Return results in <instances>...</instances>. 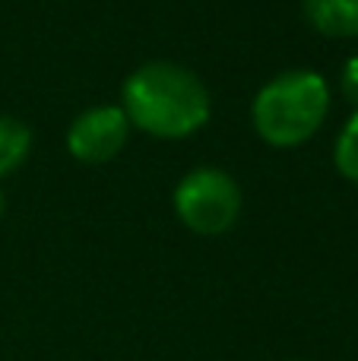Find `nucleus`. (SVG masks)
Returning a JSON list of instances; mask_svg holds the SVG:
<instances>
[{
    "label": "nucleus",
    "mask_w": 358,
    "mask_h": 361,
    "mask_svg": "<svg viewBox=\"0 0 358 361\" xmlns=\"http://www.w3.org/2000/svg\"><path fill=\"white\" fill-rule=\"evenodd\" d=\"M304 16L323 35H358V0H304Z\"/></svg>",
    "instance_id": "obj_5"
},
{
    "label": "nucleus",
    "mask_w": 358,
    "mask_h": 361,
    "mask_svg": "<svg viewBox=\"0 0 358 361\" xmlns=\"http://www.w3.org/2000/svg\"><path fill=\"white\" fill-rule=\"evenodd\" d=\"M333 159H336V169H340L349 180L358 184V111L352 114V121L342 127L340 140H336Z\"/></svg>",
    "instance_id": "obj_7"
},
{
    "label": "nucleus",
    "mask_w": 358,
    "mask_h": 361,
    "mask_svg": "<svg viewBox=\"0 0 358 361\" xmlns=\"http://www.w3.org/2000/svg\"><path fill=\"white\" fill-rule=\"evenodd\" d=\"M175 212L200 235H222L238 222L241 187L222 169H194L175 190Z\"/></svg>",
    "instance_id": "obj_3"
},
{
    "label": "nucleus",
    "mask_w": 358,
    "mask_h": 361,
    "mask_svg": "<svg viewBox=\"0 0 358 361\" xmlns=\"http://www.w3.org/2000/svg\"><path fill=\"white\" fill-rule=\"evenodd\" d=\"M127 130H130V121H127L124 108H114V105L89 108V111H82L73 121V127L67 133L70 156L89 165L108 162L127 143Z\"/></svg>",
    "instance_id": "obj_4"
},
{
    "label": "nucleus",
    "mask_w": 358,
    "mask_h": 361,
    "mask_svg": "<svg viewBox=\"0 0 358 361\" xmlns=\"http://www.w3.org/2000/svg\"><path fill=\"white\" fill-rule=\"evenodd\" d=\"M209 108L206 86L181 63H143L124 82L127 121L152 137H190L209 121Z\"/></svg>",
    "instance_id": "obj_1"
},
{
    "label": "nucleus",
    "mask_w": 358,
    "mask_h": 361,
    "mask_svg": "<svg viewBox=\"0 0 358 361\" xmlns=\"http://www.w3.org/2000/svg\"><path fill=\"white\" fill-rule=\"evenodd\" d=\"M342 95H346L349 102L358 108V57H352V61H346V67H342Z\"/></svg>",
    "instance_id": "obj_8"
},
{
    "label": "nucleus",
    "mask_w": 358,
    "mask_h": 361,
    "mask_svg": "<svg viewBox=\"0 0 358 361\" xmlns=\"http://www.w3.org/2000/svg\"><path fill=\"white\" fill-rule=\"evenodd\" d=\"M32 149V130L16 118L0 114V178L16 171Z\"/></svg>",
    "instance_id": "obj_6"
},
{
    "label": "nucleus",
    "mask_w": 358,
    "mask_h": 361,
    "mask_svg": "<svg viewBox=\"0 0 358 361\" xmlns=\"http://www.w3.org/2000/svg\"><path fill=\"white\" fill-rule=\"evenodd\" d=\"M4 209H6V200H4V190H0V216H4Z\"/></svg>",
    "instance_id": "obj_9"
},
{
    "label": "nucleus",
    "mask_w": 358,
    "mask_h": 361,
    "mask_svg": "<svg viewBox=\"0 0 358 361\" xmlns=\"http://www.w3.org/2000/svg\"><path fill=\"white\" fill-rule=\"evenodd\" d=\"M330 111V89L314 70H289L257 92L251 108L254 130L270 146L292 149L317 133Z\"/></svg>",
    "instance_id": "obj_2"
}]
</instances>
